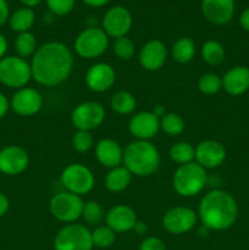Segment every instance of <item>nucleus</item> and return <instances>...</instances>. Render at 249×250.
<instances>
[{
    "mask_svg": "<svg viewBox=\"0 0 249 250\" xmlns=\"http://www.w3.org/2000/svg\"><path fill=\"white\" fill-rule=\"evenodd\" d=\"M168 155L171 160L175 161L178 165L193 163L195 156L194 146L188 142H177L170 148Z\"/></svg>",
    "mask_w": 249,
    "mask_h": 250,
    "instance_id": "nucleus-27",
    "label": "nucleus"
},
{
    "mask_svg": "<svg viewBox=\"0 0 249 250\" xmlns=\"http://www.w3.org/2000/svg\"><path fill=\"white\" fill-rule=\"evenodd\" d=\"M222 88V80L216 73H205L198 80V89L205 95H214Z\"/></svg>",
    "mask_w": 249,
    "mask_h": 250,
    "instance_id": "nucleus-33",
    "label": "nucleus"
},
{
    "mask_svg": "<svg viewBox=\"0 0 249 250\" xmlns=\"http://www.w3.org/2000/svg\"><path fill=\"white\" fill-rule=\"evenodd\" d=\"M20 1H21L22 4L26 5V7H33L37 6L42 0H20Z\"/></svg>",
    "mask_w": 249,
    "mask_h": 250,
    "instance_id": "nucleus-46",
    "label": "nucleus"
},
{
    "mask_svg": "<svg viewBox=\"0 0 249 250\" xmlns=\"http://www.w3.org/2000/svg\"><path fill=\"white\" fill-rule=\"evenodd\" d=\"M110 106L116 114L129 115L136 110L137 100L132 93L126 92V90H120L111 97Z\"/></svg>",
    "mask_w": 249,
    "mask_h": 250,
    "instance_id": "nucleus-25",
    "label": "nucleus"
},
{
    "mask_svg": "<svg viewBox=\"0 0 249 250\" xmlns=\"http://www.w3.org/2000/svg\"><path fill=\"white\" fill-rule=\"evenodd\" d=\"M106 226H109L115 233H124L132 231L137 220L136 211L128 205H116L111 208L105 215Z\"/></svg>",
    "mask_w": 249,
    "mask_h": 250,
    "instance_id": "nucleus-20",
    "label": "nucleus"
},
{
    "mask_svg": "<svg viewBox=\"0 0 249 250\" xmlns=\"http://www.w3.org/2000/svg\"><path fill=\"white\" fill-rule=\"evenodd\" d=\"M73 55L61 42H48L39 46L32 58V78L45 87H55L70 77Z\"/></svg>",
    "mask_w": 249,
    "mask_h": 250,
    "instance_id": "nucleus-1",
    "label": "nucleus"
},
{
    "mask_svg": "<svg viewBox=\"0 0 249 250\" xmlns=\"http://www.w3.org/2000/svg\"><path fill=\"white\" fill-rule=\"evenodd\" d=\"M92 232L81 224H67L56 233L54 250H92Z\"/></svg>",
    "mask_w": 249,
    "mask_h": 250,
    "instance_id": "nucleus-6",
    "label": "nucleus"
},
{
    "mask_svg": "<svg viewBox=\"0 0 249 250\" xmlns=\"http://www.w3.org/2000/svg\"><path fill=\"white\" fill-rule=\"evenodd\" d=\"M198 219L211 231H225L232 227L238 216V205L233 195L222 189L210 190L202 198Z\"/></svg>",
    "mask_w": 249,
    "mask_h": 250,
    "instance_id": "nucleus-2",
    "label": "nucleus"
},
{
    "mask_svg": "<svg viewBox=\"0 0 249 250\" xmlns=\"http://www.w3.org/2000/svg\"><path fill=\"white\" fill-rule=\"evenodd\" d=\"M207 183V170L195 161L178 166L172 177L173 189L178 195L185 198L199 194Z\"/></svg>",
    "mask_w": 249,
    "mask_h": 250,
    "instance_id": "nucleus-4",
    "label": "nucleus"
},
{
    "mask_svg": "<svg viewBox=\"0 0 249 250\" xmlns=\"http://www.w3.org/2000/svg\"><path fill=\"white\" fill-rule=\"evenodd\" d=\"M72 148L77 153H87L94 146V139L90 132L88 131H77L72 136Z\"/></svg>",
    "mask_w": 249,
    "mask_h": 250,
    "instance_id": "nucleus-35",
    "label": "nucleus"
},
{
    "mask_svg": "<svg viewBox=\"0 0 249 250\" xmlns=\"http://www.w3.org/2000/svg\"><path fill=\"white\" fill-rule=\"evenodd\" d=\"M239 24L242 26V28L249 32V7L242 12L241 17H239Z\"/></svg>",
    "mask_w": 249,
    "mask_h": 250,
    "instance_id": "nucleus-40",
    "label": "nucleus"
},
{
    "mask_svg": "<svg viewBox=\"0 0 249 250\" xmlns=\"http://www.w3.org/2000/svg\"><path fill=\"white\" fill-rule=\"evenodd\" d=\"M154 114L156 115V116L159 117V119H160V117H163L164 115L166 114V111H165V107L164 106H161V105H158V106H155V109H154Z\"/></svg>",
    "mask_w": 249,
    "mask_h": 250,
    "instance_id": "nucleus-45",
    "label": "nucleus"
},
{
    "mask_svg": "<svg viewBox=\"0 0 249 250\" xmlns=\"http://www.w3.org/2000/svg\"><path fill=\"white\" fill-rule=\"evenodd\" d=\"M85 84L92 92L103 93L114 85L116 73L111 65L106 62H97L89 67L85 73Z\"/></svg>",
    "mask_w": 249,
    "mask_h": 250,
    "instance_id": "nucleus-16",
    "label": "nucleus"
},
{
    "mask_svg": "<svg viewBox=\"0 0 249 250\" xmlns=\"http://www.w3.org/2000/svg\"><path fill=\"white\" fill-rule=\"evenodd\" d=\"M195 163L199 164L202 167L216 168L224 164L226 159V149L220 142L212 139H205L200 142L194 148Z\"/></svg>",
    "mask_w": 249,
    "mask_h": 250,
    "instance_id": "nucleus-13",
    "label": "nucleus"
},
{
    "mask_svg": "<svg viewBox=\"0 0 249 250\" xmlns=\"http://www.w3.org/2000/svg\"><path fill=\"white\" fill-rule=\"evenodd\" d=\"M6 50H7V42L6 39H5V37L0 33V60L4 58Z\"/></svg>",
    "mask_w": 249,
    "mask_h": 250,
    "instance_id": "nucleus-43",
    "label": "nucleus"
},
{
    "mask_svg": "<svg viewBox=\"0 0 249 250\" xmlns=\"http://www.w3.org/2000/svg\"><path fill=\"white\" fill-rule=\"evenodd\" d=\"M9 107H10L9 100H7V98L5 97L2 93H0V119H2V117L7 114Z\"/></svg>",
    "mask_w": 249,
    "mask_h": 250,
    "instance_id": "nucleus-39",
    "label": "nucleus"
},
{
    "mask_svg": "<svg viewBox=\"0 0 249 250\" xmlns=\"http://www.w3.org/2000/svg\"><path fill=\"white\" fill-rule=\"evenodd\" d=\"M132 173L124 166L111 168L105 177V187L109 192L120 193L126 189L132 181Z\"/></svg>",
    "mask_w": 249,
    "mask_h": 250,
    "instance_id": "nucleus-23",
    "label": "nucleus"
},
{
    "mask_svg": "<svg viewBox=\"0 0 249 250\" xmlns=\"http://www.w3.org/2000/svg\"><path fill=\"white\" fill-rule=\"evenodd\" d=\"M83 207L84 202L82 197L67 190L55 194L49 203L51 215L65 224H75L82 216Z\"/></svg>",
    "mask_w": 249,
    "mask_h": 250,
    "instance_id": "nucleus-8",
    "label": "nucleus"
},
{
    "mask_svg": "<svg viewBox=\"0 0 249 250\" xmlns=\"http://www.w3.org/2000/svg\"><path fill=\"white\" fill-rule=\"evenodd\" d=\"M202 11L212 24L228 23L234 14V0H203Z\"/></svg>",
    "mask_w": 249,
    "mask_h": 250,
    "instance_id": "nucleus-19",
    "label": "nucleus"
},
{
    "mask_svg": "<svg viewBox=\"0 0 249 250\" xmlns=\"http://www.w3.org/2000/svg\"><path fill=\"white\" fill-rule=\"evenodd\" d=\"M43 106V97L34 88L24 87L17 90L11 100V107L20 116H33Z\"/></svg>",
    "mask_w": 249,
    "mask_h": 250,
    "instance_id": "nucleus-14",
    "label": "nucleus"
},
{
    "mask_svg": "<svg viewBox=\"0 0 249 250\" xmlns=\"http://www.w3.org/2000/svg\"><path fill=\"white\" fill-rule=\"evenodd\" d=\"M202 58L208 65H220L225 59V48L217 41L205 42L202 46Z\"/></svg>",
    "mask_w": 249,
    "mask_h": 250,
    "instance_id": "nucleus-28",
    "label": "nucleus"
},
{
    "mask_svg": "<svg viewBox=\"0 0 249 250\" xmlns=\"http://www.w3.org/2000/svg\"><path fill=\"white\" fill-rule=\"evenodd\" d=\"M128 129L139 141H150L160 129V119L153 111H141L131 117Z\"/></svg>",
    "mask_w": 249,
    "mask_h": 250,
    "instance_id": "nucleus-15",
    "label": "nucleus"
},
{
    "mask_svg": "<svg viewBox=\"0 0 249 250\" xmlns=\"http://www.w3.org/2000/svg\"><path fill=\"white\" fill-rule=\"evenodd\" d=\"M122 164L132 175L146 177L158 170L160 165V153L150 141L136 139L124 149Z\"/></svg>",
    "mask_w": 249,
    "mask_h": 250,
    "instance_id": "nucleus-3",
    "label": "nucleus"
},
{
    "mask_svg": "<svg viewBox=\"0 0 249 250\" xmlns=\"http://www.w3.org/2000/svg\"><path fill=\"white\" fill-rule=\"evenodd\" d=\"M146 225L144 224V222H141V221H137L136 225H134L133 227V231L136 232L137 234H144L146 232Z\"/></svg>",
    "mask_w": 249,
    "mask_h": 250,
    "instance_id": "nucleus-44",
    "label": "nucleus"
},
{
    "mask_svg": "<svg viewBox=\"0 0 249 250\" xmlns=\"http://www.w3.org/2000/svg\"><path fill=\"white\" fill-rule=\"evenodd\" d=\"M90 232H92L93 246L98 248H109L116 239V233L109 226H97Z\"/></svg>",
    "mask_w": 249,
    "mask_h": 250,
    "instance_id": "nucleus-31",
    "label": "nucleus"
},
{
    "mask_svg": "<svg viewBox=\"0 0 249 250\" xmlns=\"http://www.w3.org/2000/svg\"><path fill=\"white\" fill-rule=\"evenodd\" d=\"M195 50L197 49H195V43L193 42V39L183 37V38L177 39L173 43L171 54H172V58L175 61L180 63H187L194 59Z\"/></svg>",
    "mask_w": 249,
    "mask_h": 250,
    "instance_id": "nucleus-24",
    "label": "nucleus"
},
{
    "mask_svg": "<svg viewBox=\"0 0 249 250\" xmlns=\"http://www.w3.org/2000/svg\"><path fill=\"white\" fill-rule=\"evenodd\" d=\"M166 60H167V49L165 44L159 39L146 42L139 51V63L144 70L150 72L164 67Z\"/></svg>",
    "mask_w": 249,
    "mask_h": 250,
    "instance_id": "nucleus-18",
    "label": "nucleus"
},
{
    "mask_svg": "<svg viewBox=\"0 0 249 250\" xmlns=\"http://www.w3.org/2000/svg\"><path fill=\"white\" fill-rule=\"evenodd\" d=\"M81 217L88 225L95 226V225H99L105 219V214L104 210H103V207L99 203L95 202V200H88V202L84 203L82 216Z\"/></svg>",
    "mask_w": 249,
    "mask_h": 250,
    "instance_id": "nucleus-32",
    "label": "nucleus"
},
{
    "mask_svg": "<svg viewBox=\"0 0 249 250\" xmlns=\"http://www.w3.org/2000/svg\"><path fill=\"white\" fill-rule=\"evenodd\" d=\"M198 214L187 207H176L167 210L163 217V226L171 234H185L193 229Z\"/></svg>",
    "mask_w": 249,
    "mask_h": 250,
    "instance_id": "nucleus-11",
    "label": "nucleus"
},
{
    "mask_svg": "<svg viewBox=\"0 0 249 250\" xmlns=\"http://www.w3.org/2000/svg\"><path fill=\"white\" fill-rule=\"evenodd\" d=\"M61 183L67 192L80 197L88 194L95 185L94 175L82 164H71L61 172Z\"/></svg>",
    "mask_w": 249,
    "mask_h": 250,
    "instance_id": "nucleus-9",
    "label": "nucleus"
},
{
    "mask_svg": "<svg viewBox=\"0 0 249 250\" xmlns=\"http://www.w3.org/2000/svg\"><path fill=\"white\" fill-rule=\"evenodd\" d=\"M160 129L170 137L180 136L185 129V121L180 115L166 112L163 117H160Z\"/></svg>",
    "mask_w": 249,
    "mask_h": 250,
    "instance_id": "nucleus-29",
    "label": "nucleus"
},
{
    "mask_svg": "<svg viewBox=\"0 0 249 250\" xmlns=\"http://www.w3.org/2000/svg\"><path fill=\"white\" fill-rule=\"evenodd\" d=\"M84 4H87L88 6L92 7H102L104 5H106L110 0H82Z\"/></svg>",
    "mask_w": 249,
    "mask_h": 250,
    "instance_id": "nucleus-42",
    "label": "nucleus"
},
{
    "mask_svg": "<svg viewBox=\"0 0 249 250\" xmlns=\"http://www.w3.org/2000/svg\"><path fill=\"white\" fill-rule=\"evenodd\" d=\"M104 120V106L97 102L81 103L71 112V122L77 131L90 132L98 128Z\"/></svg>",
    "mask_w": 249,
    "mask_h": 250,
    "instance_id": "nucleus-10",
    "label": "nucleus"
},
{
    "mask_svg": "<svg viewBox=\"0 0 249 250\" xmlns=\"http://www.w3.org/2000/svg\"><path fill=\"white\" fill-rule=\"evenodd\" d=\"M132 27V15L126 7L114 6L105 14L103 19V29L107 37L121 38L126 37Z\"/></svg>",
    "mask_w": 249,
    "mask_h": 250,
    "instance_id": "nucleus-12",
    "label": "nucleus"
},
{
    "mask_svg": "<svg viewBox=\"0 0 249 250\" xmlns=\"http://www.w3.org/2000/svg\"><path fill=\"white\" fill-rule=\"evenodd\" d=\"M32 80L31 63L20 56H5L0 60V82L10 88H24Z\"/></svg>",
    "mask_w": 249,
    "mask_h": 250,
    "instance_id": "nucleus-5",
    "label": "nucleus"
},
{
    "mask_svg": "<svg viewBox=\"0 0 249 250\" xmlns=\"http://www.w3.org/2000/svg\"><path fill=\"white\" fill-rule=\"evenodd\" d=\"M36 15L31 7H22V9L16 10L10 17V27L12 31L23 33V32H29V28L33 26Z\"/></svg>",
    "mask_w": 249,
    "mask_h": 250,
    "instance_id": "nucleus-26",
    "label": "nucleus"
},
{
    "mask_svg": "<svg viewBox=\"0 0 249 250\" xmlns=\"http://www.w3.org/2000/svg\"><path fill=\"white\" fill-rule=\"evenodd\" d=\"M9 5H7L6 0H0V26L5 23L9 19Z\"/></svg>",
    "mask_w": 249,
    "mask_h": 250,
    "instance_id": "nucleus-38",
    "label": "nucleus"
},
{
    "mask_svg": "<svg viewBox=\"0 0 249 250\" xmlns=\"http://www.w3.org/2000/svg\"><path fill=\"white\" fill-rule=\"evenodd\" d=\"M139 250H166L165 244L158 237H148L142 242Z\"/></svg>",
    "mask_w": 249,
    "mask_h": 250,
    "instance_id": "nucleus-37",
    "label": "nucleus"
},
{
    "mask_svg": "<svg viewBox=\"0 0 249 250\" xmlns=\"http://www.w3.org/2000/svg\"><path fill=\"white\" fill-rule=\"evenodd\" d=\"M49 10L56 16H65L73 10L76 0H45Z\"/></svg>",
    "mask_w": 249,
    "mask_h": 250,
    "instance_id": "nucleus-36",
    "label": "nucleus"
},
{
    "mask_svg": "<svg viewBox=\"0 0 249 250\" xmlns=\"http://www.w3.org/2000/svg\"><path fill=\"white\" fill-rule=\"evenodd\" d=\"M15 49L20 58H28L33 56L37 51V39L31 32H23L17 36L15 41Z\"/></svg>",
    "mask_w": 249,
    "mask_h": 250,
    "instance_id": "nucleus-30",
    "label": "nucleus"
},
{
    "mask_svg": "<svg viewBox=\"0 0 249 250\" xmlns=\"http://www.w3.org/2000/svg\"><path fill=\"white\" fill-rule=\"evenodd\" d=\"M109 37L103 28L89 27L81 32L75 41V50L78 56L87 60H93L106 51Z\"/></svg>",
    "mask_w": 249,
    "mask_h": 250,
    "instance_id": "nucleus-7",
    "label": "nucleus"
},
{
    "mask_svg": "<svg viewBox=\"0 0 249 250\" xmlns=\"http://www.w3.org/2000/svg\"><path fill=\"white\" fill-rule=\"evenodd\" d=\"M29 164L28 153L19 146H9L0 150V172L5 175H20Z\"/></svg>",
    "mask_w": 249,
    "mask_h": 250,
    "instance_id": "nucleus-17",
    "label": "nucleus"
},
{
    "mask_svg": "<svg viewBox=\"0 0 249 250\" xmlns=\"http://www.w3.org/2000/svg\"><path fill=\"white\" fill-rule=\"evenodd\" d=\"M95 156L104 167L115 168L124 161V149L114 139H102L95 146Z\"/></svg>",
    "mask_w": 249,
    "mask_h": 250,
    "instance_id": "nucleus-21",
    "label": "nucleus"
},
{
    "mask_svg": "<svg viewBox=\"0 0 249 250\" xmlns=\"http://www.w3.org/2000/svg\"><path fill=\"white\" fill-rule=\"evenodd\" d=\"M9 199L6 198V195L0 193V217L6 214L7 210H9Z\"/></svg>",
    "mask_w": 249,
    "mask_h": 250,
    "instance_id": "nucleus-41",
    "label": "nucleus"
},
{
    "mask_svg": "<svg viewBox=\"0 0 249 250\" xmlns=\"http://www.w3.org/2000/svg\"><path fill=\"white\" fill-rule=\"evenodd\" d=\"M222 88L227 94L239 97L249 89V68L246 66H236L224 75Z\"/></svg>",
    "mask_w": 249,
    "mask_h": 250,
    "instance_id": "nucleus-22",
    "label": "nucleus"
},
{
    "mask_svg": "<svg viewBox=\"0 0 249 250\" xmlns=\"http://www.w3.org/2000/svg\"><path fill=\"white\" fill-rule=\"evenodd\" d=\"M114 53L121 60H131L136 53V45L133 41L128 37H121L117 38L114 43Z\"/></svg>",
    "mask_w": 249,
    "mask_h": 250,
    "instance_id": "nucleus-34",
    "label": "nucleus"
}]
</instances>
